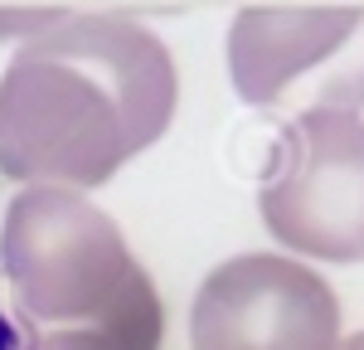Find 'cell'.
<instances>
[{
  "label": "cell",
  "instance_id": "cell-5",
  "mask_svg": "<svg viewBox=\"0 0 364 350\" xmlns=\"http://www.w3.org/2000/svg\"><path fill=\"white\" fill-rule=\"evenodd\" d=\"M195 350H336L340 297L321 272L282 253L219 262L190 307Z\"/></svg>",
  "mask_w": 364,
  "mask_h": 350
},
{
  "label": "cell",
  "instance_id": "cell-2",
  "mask_svg": "<svg viewBox=\"0 0 364 350\" xmlns=\"http://www.w3.org/2000/svg\"><path fill=\"white\" fill-rule=\"evenodd\" d=\"M0 267L34 326H107L161 350V292L132 258L117 219L83 195L49 185L20 190L0 224Z\"/></svg>",
  "mask_w": 364,
  "mask_h": 350
},
{
  "label": "cell",
  "instance_id": "cell-6",
  "mask_svg": "<svg viewBox=\"0 0 364 350\" xmlns=\"http://www.w3.org/2000/svg\"><path fill=\"white\" fill-rule=\"evenodd\" d=\"M29 350H146V346L127 341L122 331H107V326H58V331H44Z\"/></svg>",
  "mask_w": 364,
  "mask_h": 350
},
{
  "label": "cell",
  "instance_id": "cell-1",
  "mask_svg": "<svg viewBox=\"0 0 364 350\" xmlns=\"http://www.w3.org/2000/svg\"><path fill=\"white\" fill-rule=\"evenodd\" d=\"M180 73L161 34L132 15H68L25 39L0 73V175L97 190L166 137Z\"/></svg>",
  "mask_w": 364,
  "mask_h": 350
},
{
  "label": "cell",
  "instance_id": "cell-4",
  "mask_svg": "<svg viewBox=\"0 0 364 350\" xmlns=\"http://www.w3.org/2000/svg\"><path fill=\"white\" fill-rule=\"evenodd\" d=\"M228 73L252 107L360 112L364 10H238L228 25Z\"/></svg>",
  "mask_w": 364,
  "mask_h": 350
},
{
  "label": "cell",
  "instance_id": "cell-8",
  "mask_svg": "<svg viewBox=\"0 0 364 350\" xmlns=\"http://www.w3.org/2000/svg\"><path fill=\"white\" fill-rule=\"evenodd\" d=\"M336 350H364V331H355V336H340Z\"/></svg>",
  "mask_w": 364,
  "mask_h": 350
},
{
  "label": "cell",
  "instance_id": "cell-3",
  "mask_svg": "<svg viewBox=\"0 0 364 350\" xmlns=\"http://www.w3.org/2000/svg\"><path fill=\"white\" fill-rule=\"evenodd\" d=\"M267 233L301 258L364 262V117L296 112L257 190Z\"/></svg>",
  "mask_w": 364,
  "mask_h": 350
},
{
  "label": "cell",
  "instance_id": "cell-7",
  "mask_svg": "<svg viewBox=\"0 0 364 350\" xmlns=\"http://www.w3.org/2000/svg\"><path fill=\"white\" fill-rule=\"evenodd\" d=\"M58 20V10H39V15H0V34H20V44L34 39L39 29H49Z\"/></svg>",
  "mask_w": 364,
  "mask_h": 350
}]
</instances>
